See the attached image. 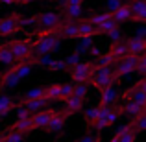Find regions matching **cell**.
I'll use <instances>...</instances> for the list:
<instances>
[{
    "label": "cell",
    "instance_id": "1",
    "mask_svg": "<svg viewBox=\"0 0 146 142\" xmlns=\"http://www.w3.org/2000/svg\"><path fill=\"white\" fill-rule=\"evenodd\" d=\"M122 114H124V105H115L113 103V105H109V107H102L93 127L96 129L98 133H102L104 129L111 127L115 122H118V118H120Z\"/></svg>",
    "mask_w": 146,
    "mask_h": 142
},
{
    "label": "cell",
    "instance_id": "2",
    "mask_svg": "<svg viewBox=\"0 0 146 142\" xmlns=\"http://www.w3.org/2000/svg\"><path fill=\"white\" fill-rule=\"evenodd\" d=\"M61 39L57 35H39L32 43V55H50L52 52L59 50Z\"/></svg>",
    "mask_w": 146,
    "mask_h": 142
},
{
    "label": "cell",
    "instance_id": "3",
    "mask_svg": "<svg viewBox=\"0 0 146 142\" xmlns=\"http://www.w3.org/2000/svg\"><path fill=\"white\" fill-rule=\"evenodd\" d=\"M89 83L98 90H104L106 87L118 83V79L113 76V65H111V67H96V70L91 76Z\"/></svg>",
    "mask_w": 146,
    "mask_h": 142
},
{
    "label": "cell",
    "instance_id": "4",
    "mask_svg": "<svg viewBox=\"0 0 146 142\" xmlns=\"http://www.w3.org/2000/svg\"><path fill=\"white\" fill-rule=\"evenodd\" d=\"M94 70H96L94 61H80L78 65H74L70 68L68 76H70L72 83H89V79L94 74Z\"/></svg>",
    "mask_w": 146,
    "mask_h": 142
},
{
    "label": "cell",
    "instance_id": "5",
    "mask_svg": "<svg viewBox=\"0 0 146 142\" xmlns=\"http://www.w3.org/2000/svg\"><path fill=\"white\" fill-rule=\"evenodd\" d=\"M141 55H131V53H128L126 57H122V59L115 61L113 63V76L120 81V79H124L126 76H129L131 72H135V67L137 63H139Z\"/></svg>",
    "mask_w": 146,
    "mask_h": 142
},
{
    "label": "cell",
    "instance_id": "6",
    "mask_svg": "<svg viewBox=\"0 0 146 142\" xmlns=\"http://www.w3.org/2000/svg\"><path fill=\"white\" fill-rule=\"evenodd\" d=\"M61 22H63V15L56 13V11H43L41 15L35 17V26H37V30H41V32L56 28V26H59Z\"/></svg>",
    "mask_w": 146,
    "mask_h": 142
},
{
    "label": "cell",
    "instance_id": "7",
    "mask_svg": "<svg viewBox=\"0 0 146 142\" xmlns=\"http://www.w3.org/2000/svg\"><path fill=\"white\" fill-rule=\"evenodd\" d=\"M9 50L13 53L15 61H26L30 55H32V41L30 39H22V41H11L9 44Z\"/></svg>",
    "mask_w": 146,
    "mask_h": 142
},
{
    "label": "cell",
    "instance_id": "8",
    "mask_svg": "<svg viewBox=\"0 0 146 142\" xmlns=\"http://www.w3.org/2000/svg\"><path fill=\"white\" fill-rule=\"evenodd\" d=\"M19 18H21V15H7V17L0 18V37H9L21 32Z\"/></svg>",
    "mask_w": 146,
    "mask_h": 142
},
{
    "label": "cell",
    "instance_id": "9",
    "mask_svg": "<svg viewBox=\"0 0 146 142\" xmlns=\"http://www.w3.org/2000/svg\"><path fill=\"white\" fill-rule=\"evenodd\" d=\"M21 81H22V79L17 76L15 67L11 65V67L4 72V74H0V92H2L4 89H13V87H17Z\"/></svg>",
    "mask_w": 146,
    "mask_h": 142
},
{
    "label": "cell",
    "instance_id": "10",
    "mask_svg": "<svg viewBox=\"0 0 146 142\" xmlns=\"http://www.w3.org/2000/svg\"><path fill=\"white\" fill-rule=\"evenodd\" d=\"M128 6L131 9V20L144 24L146 22V0H128Z\"/></svg>",
    "mask_w": 146,
    "mask_h": 142
},
{
    "label": "cell",
    "instance_id": "11",
    "mask_svg": "<svg viewBox=\"0 0 146 142\" xmlns=\"http://www.w3.org/2000/svg\"><path fill=\"white\" fill-rule=\"evenodd\" d=\"M54 113H56V109H43V111H39V113L32 114L33 129H44L48 125V122L52 120Z\"/></svg>",
    "mask_w": 146,
    "mask_h": 142
},
{
    "label": "cell",
    "instance_id": "12",
    "mask_svg": "<svg viewBox=\"0 0 146 142\" xmlns=\"http://www.w3.org/2000/svg\"><path fill=\"white\" fill-rule=\"evenodd\" d=\"M67 114H65V111H57L56 109V113H54V116H52V120L48 122V125L44 129L50 133H61L63 131V127H65V124H67Z\"/></svg>",
    "mask_w": 146,
    "mask_h": 142
},
{
    "label": "cell",
    "instance_id": "13",
    "mask_svg": "<svg viewBox=\"0 0 146 142\" xmlns=\"http://www.w3.org/2000/svg\"><path fill=\"white\" fill-rule=\"evenodd\" d=\"M126 48H128V53L131 55H144L146 52V39H141V37H131V39L124 41Z\"/></svg>",
    "mask_w": 146,
    "mask_h": 142
},
{
    "label": "cell",
    "instance_id": "14",
    "mask_svg": "<svg viewBox=\"0 0 146 142\" xmlns=\"http://www.w3.org/2000/svg\"><path fill=\"white\" fill-rule=\"evenodd\" d=\"M111 18H113L117 24H122V22H129V20H131V9H129L128 2H122L115 11H111Z\"/></svg>",
    "mask_w": 146,
    "mask_h": 142
},
{
    "label": "cell",
    "instance_id": "15",
    "mask_svg": "<svg viewBox=\"0 0 146 142\" xmlns=\"http://www.w3.org/2000/svg\"><path fill=\"white\" fill-rule=\"evenodd\" d=\"M115 100H117V87L109 85L104 90H100V102H98L96 107H100V109H102V107H109V105L115 103Z\"/></svg>",
    "mask_w": 146,
    "mask_h": 142
},
{
    "label": "cell",
    "instance_id": "16",
    "mask_svg": "<svg viewBox=\"0 0 146 142\" xmlns=\"http://www.w3.org/2000/svg\"><path fill=\"white\" fill-rule=\"evenodd\" d=\"M46 105H48V100L43 96V98H35V100H30V102H24L19 107H24L30 114H35V113H39V111H43Z\"/></svg>",
    "mask_w": 146,
    "mask_h": 142
},
{
    "label": "cell",
    "instance_id": "17",
    "mask_svg": "<svg viewBox=\"0 0 146 142\" xmlns=\"http://www.w3.org/2000/svg\"><path fill=\"white\" fill-rule=\"evenodd\" d=\"M83 102H85V100H80V98H76V96H68V98L65 100V103H67L65 114H67V116H72V114H76L78 111H82Z\"/></svg>",
    "mask_w": 146,
    "mask_h": 142
},
{
    "label": "cell",
    "instance_id": "18",
    "mask_svg": "<svg viewBox=\"0 0 146 142\" xmlns=\"http://www.w3.org/2000/svg\"><path fill=\"white\" fill-rule=\"evenodd\" d=\"M9 131H17L22 133V135H28L30 131H33V124H32V116L24 118V120H17L15 124L9 125Z\"/></svg>",
    "mask_w": 146,
    "mask_h": 142
},
{
    "label": "cell",
    "instance_id": "19",
    "mask_svg": "<svg viewBox=\"0 0 146 142\" xmlns=\"http://www.w3.org/2000/svg\"><path fill=\"white\" fill-rule=\"evenodd\" d=\"M107 52L111 53V57H113L115 61H118V59H122V57H126L128 55V48H126V43L124 41H118V43H111V46Z\"/></svg>",
    "mask_w": 146,
    "mask_h": 142
},
{
    "label": "cell",
    "instance_id": "20",
    "mask_svg": "<svg viewBox=\"0 0 146 142\" xmlns=\"http://www.w3.org/2000/svg\"><path fill=\"white\" fill-rule=\"evenodd\" d=\"M82 6H65V15L63 20L65 22H78L82 18Z\"/></svg>",
    "mask_w": 146,
    "mask_h": 142
},
{
    "label": "cell",
    "instance_id": "21",
    "mask_svg": "<svg viewBox=\"0 0 146 142\" xmlns=\"http://www.w3.org/2000/svg\"><path fill=\"white\" fill-rule=\"evenodd\" d=\"M13 109H17V102L7 94H0V116L11 113Z\"/></svg>",
    "mask_w": 146,
    "mask_h": 142
},
{
    "label": "cell",
    "instance_id": "22",
    "mask_svg": "<svg viewBox=\"0 0 146 142\" xmlns=\"http://www.w3.org/2000/svg\"><path fill=\"white\" fill-rule=\"evenodd\" d=\"M83 37H94V26L89 20H78V39Z\"/></svg>",
    "mask_w": 146,
    "mask_h": 142
},
{
    "label": "cell",
    "instance_id": "23",
    "mask_svg": "<svg viewBox=\"0 0 146 142\" xmlns=\"http://www.w3.org/2000/svg\"><path fill=\"white\" fill-rule=\"evenodd\" d=\"M43 96H44V87H33V89L26 90V94L17 102V107L24 102H30V100H35V98H43Z\"/></svg>",
    "mask_w": 146,
    "mask_h": 142
},
{
    "label": "cell",
    "instance_id": "24",
    "mask_svg": "<svg viewBox=\"0 0 146 142\" xmlns=\"http://www.w3.org/2000/svg\"><path fill=\"white\" fill-rule=\"evenodd\" d=\"M118 26H120V24H117L113 18H107V20H104L100 26H96V28H94V35H107L111 30L118 28Z\"/></svg>",
    "mask_w": 146,
    "mask_h": 142
},
{
    "label": "cell",
    "instance_id": "25",
    "mask_svg": "<svg viewBox=\"0 0 146 142\" xmlns=\"http://www.w3.org/2000/svg\"><path fill=\"white\" fill-rule=\"evenodd\" d=\"M0 63H2V65H7V67H11V65L17 63L7 44H2V46H0Z\"/></svg>",
    "mask_w": 146,
    "mask_h": 142
},
{
    "label": "cell",
    "instance_id": "26",
    "mask_svg": "<svg viewBox=\"0 0 146 142\" xmlns=\"http://www.w3.org/2000/svg\"><path fill=\"white\" fill-rule=\"evenodd\" d=\"M59 94H61V83H52V85L44 87V98H46L48 102L59 100Z\"/></svg>",
    "mask_w": 146,
    "mask_h": 142
},
{
    "label": "cell",
    "instance_id": "27",
    "mask_svg": "<svg viewBox=\"0 0 146 142\" xmlns=\"http://www.w3.org/2000/svg\"><path fill=\"white\" fill-rule=\"evenodd\" d=\"M98 113H100V107H96V105L89 107V109L83 113V120H85V125L93 127L94 122H96V118H98Z\"/></svg>",
    "mask_w": 146,
    "mask_h": 142
},
{
    "label": "cell",
    "instance_id": "28",
    "mask_svg": "<svg viewBox=\"0 0 146 142\" xmlns=\"http://www.w3.org/2000/svg\"><path fill=\"white\" fill-rule=\"evenodd\" d=\"M131 124H133V131H135L137 135L144 133V129H146V113H141L139 116H135L131 120Z\"/></svg>",
    "mask_w": 146,
    "mask_h": 142
},
{
    "label": "cell",
    "instance_id": "29",
    "mask_svg": "<svg viewBox=\"0 0 146 142\" xmlns=\"http://www.w3.org/2000/svg\"><path fill=\"white\" fill-rule=\"evenodd\" d=\"M124 113H128L129 116H131V120H133V118L139 116L141 113H144V107H139L135 102H131V100H129V102L124 105Z\"/></svg>",
    "mask_w": 146,
    "mask_h": 142
},
{
    "label": "cell",
    "instance_id": "30",
    "mask_svg": "<svg viewBox=\"0 0 146 142\" xmlns=\"http://www.w3.org/2000/svg\"><path fill=\"white\" fill-rule=\"evenodd\" d=\"M107 18H111V13H109V11H104V13H94V15H91L87 20H89L91 24L96 28V26H100L104 20H107Z\"/></svg>",
    "mask_w": 146,
    "mask_h": 142
},
{
    "label": "cell",
    "instance_id": "31",
    "mask_svg": "<svg viewBox=\"0 0 146 142\" xmlns=\"http://www.w3.org/2000/svg\"><path fill=\"white\" fill-rule=\"evenodd\" d=\"M91 48H93V37H83V39H80L78 46H76V53L89 52Z\"/></svg>",
    "mask_w": 146,
    "mask_h": 142
},
{
    "label": "cell",
    "instance_id": "32",
    "mask_svg": "<svg viewBox=\"0 0 146 142\" xmlns=\"http://www.w3.org/2000/svg\"><path fill=\"white\" fill-rule=\"evenodd\" d=\"M70 96H76L80 100L87 98V83H74V90H72Z\"/></svg>",
    "mask_w": 146,
    "mask_h": 142
},
{
    "label": "cell",
    "instance_id": "33",
    "mask_svg": "<svg viewBox=\"0 0 146 142\" xmlns=\"http://www.w3.org/2000/svg\"><path fill=\"white\" fill-rule=\"evenodd\" d=\"M94 63H96V67H111V65L115 63V59L111 57L109 52H106V53H100L98 59L94 61Z\"/></svg>",
    "mask_w": 146,
    "mask_h": 142
},
{
    "label": "cell",
    "instance_id": "34",
    "mask_svg": "<svg viewBox=\"0 0 146 142\" xmlns=\"http://www.w3.org/2000/svg\"><path fill=\"white\" fill-rule=\"evenodd\" d=\"M72 90H74V83H72V81L61 83V94H59V100H61V102H65V100H67L68 96L72 94Z\"/></svg>",
    "mask_w": 146,
    "mask_h": 142
},
{
    "label": "cell",
    "instance_id": "35",
    "mask_svg": "<svg viewBox=\"0 0 146 142\" xmlns=\"http://www.w3.org/2000/svg\"><path fill=\"white\" fill-rule=\"evenodd\" d=\"M80 61H82V59H80V53H76V52H74V53H70V55L65 57L63 63H65V68H72L74 65H78Z\"/></svg>",
    "mask_w": 146,
    "mask_h": 142
},
{
    "label": "cell",
    "instance_id": "36",
    "mask_svg": "<svg viewBox=\"0 0 146 142\" xmlns=\"http://www.w3.org/2000/svg\"><path fill=\"white\" fill-rule=\"evenodd\" d=\"M107 37L111 39V43H118V41H124V37H122V30H120V26H118V28H115V30H111V32L107 33Z\"/></svg>",
    "mask_w": 146,
    "mask_h": 142
},
{
    "label": "cell",
    "instance_id": "37",
    "mask_svg": "<svg viewBox=\"0 0 146 142\" xmlns=\"http://www.w3.org/2000/svg\"><path fill=\"white\" fill-rule=\"evenodd\" d=\"M22 140H24V135H22V133L9 131V133H6V140L4 142H22Z\"/></svg>",
    "mask_w": 146,
    "mask_h": 142
},
{
    "label": "cell",
    "instance_id": "38",
    "mask_svg": "<svg viewBox=\"0 0 146 142\" xmlns=\"http://www.w3.org/2000/svg\"><path fill=\"white\" fill-rule=\"evenodd\" d=\"M48 70H52V72L65 70V63H63V59H52V61H50V65H48Z\"/></svg>",
    "mask_w": 146,
    "mask_h": 142
},
{
    "label": "cell",
    "instance_id": "39",
    "mask_svg": "<svg viewBox=\"0 0 146 142\" xmlns=\"http://www.w3.org/2000/svg\"><path fill=\"white\" fill-rule=\"evenodd\" d=\"M135 72L141 76V78H144V76H146V55H141L139 63H137V67H135Z\"/></svg>",
    "mask_w": 146,
    "mask_h": 142
},
{
    "label": "cell",
    "instance_id": "40",
    "mask_svg": "<svg viewBox=\"0 0 146 142\" xmlns=\"http://www.w3.org/2000/svg\"><path fill=\"white\" fill-rule=\"evenodd\" d=\"M137 133L135 131H128L126 135H122L120 139H118V142H137Z\"/></svg>",
    "mask_w": 146,
    "mask_h": 142
},
{
    "label": "cell",
    "instance_id": "41",
    "mask_svg": "<svg viewBox=\"0 0 146 142\" xmlns=\"http://www.w3.org/2000/svg\"><path fill=\"white\" fill-rule=\"evenodd\" d=\"M76 142H102V135L100 133H96V135H85Z\"/></svg>",
    "mask_w": 146,
    "mask_h": 142
},
{
    "label": "cell",
    "instance_id": "42",
    "mask_svg": "<svg viewBox=\"0 0 146 142\" xmlns=\"http://www.w3.org/2000/svg\"><path fill=\"white\" fill-rule=\"evenodd\" d=\"M106 4H107V11L111 13V11H115V9H117V7L122 4V0H107Z\"/></svg>",
    "mask_w": 146,
    "mask_h": 142
},
{
    "label": "cell",
    "instance_id": "43",
    "mask_svg": "<svg viewBox=\"0 0 146 142\" xmlns=\"http://www.w3.org/2000/svg\"><path fill=\"white\" fill-rule=\"evenodd\" d=\"M83 0H63V6H82Z\"/></svg>",
    "mask_w": 146,
    "mask_h": 142
},
{
    "label": "cell",
    "instance_id": "44",
    "mask_svg": "<svg viewBox=\"0 0 146 142\" xmlns=\"http://www.w3.org/2000/svg\"><path fill=\"white\" fill-rule=\"evenodd\" d=\"M144 33H146V26L141 24V28L137 30V35H135V37H141V39H144Z\"/></svg>",
    "mask_w": 146,
    "mask_h": 142
},
{
    "label": "cell",
    "instance_id": "45",
    "mask_svg": "<svg viewBox=\"0 0 146 142\" xmlns=\"http://www.w3.org/2000/svg\"><path fill=\"white\" fill-rule=\"evenodd\" d=\"M0 4H6V6H15L17 0H0Z\"/></svg>",
    "mask_w": 146,
    "mask_h": 142
},
{
    "label": "cell",
    "instance_id": "46",
    "mask_svg": "<svg viewBox=\"0 0 146 142\" xmlns=\"http://www.w3.org/2000/svg\"><path fill=\"white\" fill-rule=\"evenodd\" d=\"M89 52L93 53V55H100V53H102V52H100V48H96V46H93V48L89 50Z\"/></svg>",
    "mask_w": 146,
    "mask_h": 142
},
{
    "label": "cell",
    "instance_id": "47",
    "mask_svg": "<svg viewBox=\"0 0 146 142\" xmlns=\"http://www.w3.org/2000/svg\"><path fill=\"white\" fill-rule=\"evenodd\" d=\"M32 2H37V0H17V4H32Z\"/></svg>",
    "mask_w": 146,
    "mask_h": 142
},
{
    "label": "cell",
    "instance_id": "48",
    "mask_svg": "<svg viewBox=\"0 0 146 142\" xmlns=\"http://www.w3.org/2000/svg\"><path fill=\"white\" fill-rule=\"evenodd\" d=\"M109 142H118V139H117V137H111V140Z\"/></svg>",
    "mask_w": 146,
    "mask_h": 142
}]
</instances>
